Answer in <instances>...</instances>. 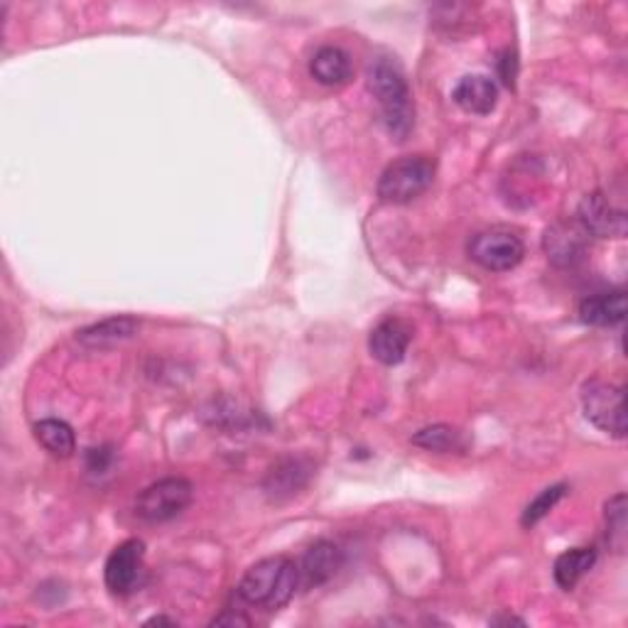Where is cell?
Instances as JSON below:
<instances>
[{"label":"cell","instance_id":"1","mask_svg":"<svg viewBox=\"0 0 628 628\" xmlns=\"http://www.w3.org/2000/svg\"><path fill=\"white\" fill-rule=\"evenodd\" d=\"M369 88L376 98L388 133L396 141H406L415 125V106L406 72L396 57H376L369 67Z\"/></svg>","mask_w":628,"mask_h":628},{"label":"cell","instance_id":"2","mask_svg":"<svg viewBox=\"0 0 628 628\" xmlns=\"http://www.w3.org/2000/svg\"><path fill=\"white\" fill-rule=\"evenodd\" d=\"M300 587V565L294 559L278 555L255 563L235 587L241 602L265 612H278L288 606Z\"/></svg>","mask_w":628,"mask_h":628},{"label":"cell","instance_id":"3","mask_svg":"<svg viewBox=\"0 0 628 628\" xmlns=\"http://www.w3.org/2000/svg\"><path fill=\"white\" fill-rule=\"evenodd\" d=\"M435 180V162L425 155H408L390 162L378 177V196L388 204H410Z\"/></svg>","mask_w":628,"mask_h":628},{"label":"cell","instance_id":"4","mask_svg":"<svg viewBox=\"0 0 628 628\" xmlns=\"http://www.w3.org/2000/svg\"><path fill=\"white\" fill-rule=\"evenodd\" d=\"M582 410L596 430L616 439L626 437V390L621 386L599 378L587 381L582 386Z\"/></svg>","mask_w":628,"mask_h":628},{"label":"cell","instance_id":"5","mask_svg":"<svg viewBox=\"0 0 628 628\" xmlns=\"http://www.w3.org/2000/svg\"><path fill=\"white\" fill-rule=\"evenodd\" d=\"M194 498L192 481L182 476H167L155 481L135 498V514L147 523H167L182 516Z\"/></svg>","mask_w":628,"mask_h":628},{"label":"cell","instance_id":"6","mask_svg":"<svg viewBox=\"0 0 628 628\" xmlns=\"http://www.w3.org/2000/svg\"><path fill=\"white\" fill-rule=\"evenodd\" d=\"M469 258L484 270L506 273L526 258V243L508 229H488L476 233L469 243Z\"/></svg>","mask_w":628,"mask_h":628},{"label":"cell","instance_id":"7","mask_svg":"<svg viewBox=\"0 0 628 628\" xmlns=\"http://www.w3.org/2000/svg\"><path fill=\"white\" fill-rule=\"evenodd\" d=\"M575 221L582 226L587 235H596V239H624L628 229L626 209L606 192L587 194L579 204Z\"/></svg>","mask_w":628,"mask_h":628},{"label":"cell","instance_id":"8","mask_svg":"<svg viewBox=\"0 0 628 628\" xmlns=\"http://www.w3.org/2000/svg\"><path fill=\"white\" fill-rule=\"evenodd\" d=\"M143 557H145L143 540L133 538L118 545L113 553L108 555L106 569H104L108 592L118 596L131 594L143 572Z\"/></svg>","mask_w":628,"mask_h":628},{"label":"cell","instance_id":"9","mask_svg":"<svg viewBox=\"0 0 628 628\" xmlns=\"http://www.w3.org/2000/svg\"><path fill=\"white\" fill-rule=\"evenodd\" d=\"M412 341V327L406 319L390 317L383 319L378 327H373L369 337V351L383 366H398L406 359Z\"/></svg>","mask_w":628,"mask_h":628},{"label":"cell","instance_id":"10","mask_svg":"<svg viewBox=\"0 0 628 628\" xmlns=\"http://www.w3.org/2000/svg\"><path fill=\"white\" fill-rule=\"evenodd\" d=\"M587 231L577 221H557L545 231V253L559 268H572L587 253Z\"/></svg>","mask_w":628,"mask_h":628},{"label":"cell","instance_id":"11","mask_svg":"<svg viewBox=\"0 0 628 628\" xmlns=\"http://www.w3.org/2000/svg\"><path fill=\"white\" fill-rule=\"evenodd\" d=\"M343 567V553L331 540H317L300 563V582L304 587H322Z\"/></svg>","mask_w":628,"mask_h":628},{"label":"cell","instance_id":"12","mask_svg":"<svg viewBox=\"0 0 628 628\" xmlns=\"http://www.w3.org/2000/svg\"><path fill=\"white\" fill-rule=\"evenodd\" d=\"M310 476H312V464L307 459L288 457V459H280L278 464L268 471V476H265L263 481V488L273 500H282V498L294 496L298 491L307 486Z\"/></svg>","mask_w":628,"mask_h":628},{"label":"cell","instance_id":"13","mask_svg":"<svg viewBox=\"0 0 628 628\" xmlns=\"http://www.w3.org/2000/svg\"><path fill=\"white\" fill-rule=\"evenodd\" d=\"M451 98L459 108H464L467 113L486 116L496 108L498 104V86L491 76L486 74H469L461 76Z\"/></svg>","mask_w":628,"mask_h":628},{"label":"cell","instance_id":"14","mask_svg":"<svg viewBox=\"0 0 628 628\" xmlns=\"http://www.w3.org/2000/svg\"><path fill=\"white\" fill-rule=\"evenodd\" d=\"M137 329H141V322L135 317H108L104 322H96L92 327H84L76 331V341L86 349H108L116 347V343H123L128 339H133Z\"/></svg>","mask_w":628,"mask_h":628},{"label":"cell","instance_id":"15","mask_svg":"<svg viewBox=\"0 0 628 628\" xmlns=\"http://www.w3.org/2000/svg\"><path fill=\"white\" fill-rule=\"evenodd\" d=\"M579 319L592 327H616L626 319V292H596L579 302Z\"/></svg>","mask_w":628,"mask_h":628},{"label":"cell","instance_id":"16","mask_svg":"<svg viewBox=\"0 0 628 628\" xmlns=\"http://www.w3.org/2000/svg\"><path fill=\"white\" fill-rule=\"evenodd\" d=\"M310 74L324 86L347 84L353 74V64L347 49L337 45H324L314 52L310 62Z\"/></svg>","mask_w":628,"mask_h":628},{"label":"cell","instance_id":"17","mask_svg":"<svg viewBox=\"0 0 628 628\" xmlns=\"http://www.w3.org/2000/svg\"><path fill=\"white\" fill-rule=\"evenodd\" d=\"M596 565V550L594 547H572L555 559V582L559 589H575L582 577L589 575V569Z\"/></svg>","mask_w":628,"mask_h":628},{"label":"cell","instance_id":"18","mask_svg":"<svg viewBox=\"0 0 628 628\" xmlns=\"http://www.w3.org/2000/svg\"><path fill=\"white\" fill-rule=\"evenodd\" d=\"M35 439L49 451V455H55L59 459L72 457L76 451L74 430L69 427L64 420H57V418L39 420L35 425Z\"/></svg>","mask_w":628,"mask_h":628},{"label":"cell","instance_id":"19","mask_svg":"<svg viewBox=\"0 0 628 628\" xmlns=\"http://www.w3.org/2000/svg\"><path fill=\"white\" fill-rule=\"evenodd\" d=\"M412 445H418L427 451H437V455H449V451L464 449V437H461V432L451 425H430L412 435Z\"/></svg>","mask_w":628,"mask_h":628},{"label":"cell","instance_id":"20","mask_svg":"<svg viewBox=\"0 0 628 628\" xmlns=\"http://www.w3.org/2000/svg\"><path fill=\"white\" fill-rule=\"evenodd\" d=\"M604 516H606V540L612 543L616 553H624L626 530H628L626 494H616V496L608 498L606 506H604Z\"/></svg>","mask_w":628,"mask_h":628},{"label":"cell","instance_id":"21","mask_svg":"<svg viewBox=\"0 0 628 628\" xmlns=\"http://www.w3.org/2000/svg\"><path fill=\"white\" fill-rule=\"evenodd\" d=\"M565 494H567V484H555V486H547L545 491H540V494L526 506L520 523H523V528L538 526L540 520H543L550 510H553L559 500L565 498Z\"/></svg>","mask_w":628,"mask_h":628},{"label":"cell","instance_id":"22","mask_svg":"<svg viewBox=\"0 0 628 628\" xmlns=\"http://www.w3.org/2000/svg\"><path fill=\"white\" fill-rule=\"evenodd\" d=\"M516 69H518V62H516L514 55H510V52L500 55V59H498V72H500V78H504L506 86H514V82H516Z\"/></svg>","mask_w":628,"mask_h":628},{"label":"cell","instance_id":"23","mask_svg":"<svg viewBox=\"0 0 628 628\" xmlns=\"http://www.w3.org/2000/svg\"><path fill=\"white\" fill-rule=\"evenodd\" d=\"M111 461V451L108 449H88V467L92 471H104Z\"/></svg>","mask_w":628,"mask_h":628},{"label":"cell","instance_id":"24","mask_svg":"<svg viewBox=\"0 0 628 628\" xmlns=\"http://www.w3.org/2000/svg\"><path fill=\"white\" fill-rule=\"evenodd\" d=\"M212 626H251V618H245L243 614H233V612H226L221 616H216Z\"/></svg>","mask_w":628,"mask_h":628},{"label":"cell","instance_id":"25","mask_svg":"<svg viewBox=\"0 0 628 628\" xmlns=\"http://www.w3.org/2000/svg\"><path fill=\"white\" fill-rule=\"evenodd\" d=\"M145 626H177L174 618H167V616H153L147 618Z\"/></svg>","mask_w":628,"mask_h":628},{"label":"cell","instance_id":"26","mask_svg":"<svg viewBox=\"0 0 628 628\" xmlns=\"http://www.w3.org/2000/svg\"><path fill=\"white\" fill-rule=\"evenodd\" d=\"M494 624H518V626H526L523 621H520V618H514V616H506V618H494Z\"/></svg>","mask_w":628,"mask_h":628}]
</instances>
